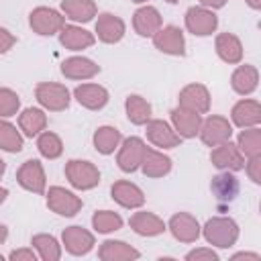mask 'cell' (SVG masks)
I'll list each match as a JSON object with an SVG mask.
<instances>
[{
  "instance_id": "cell-1",
  "label": "cell",
  "mask_w": 261,
  "mask_h": 261,
  "mask_svg": "<svg viewBox=\"0 0 261 261\" xmlns=\"http://www.w3.org/2000/svg\"><path fill=\"white\" fill-rule=\"evenodd\" d=\"M208 245L218 249H228L239 239V224L230 216H214L208 218L200 232Z\"/></svg>"
},
{
  "instance_id": "cell-2",
  "label": "cell",
  "mask_w": 261,
  "mask_h": 261,
  "mask_svg": "<svg viewBox=\"0 0 261 261\" xmlns=\"http://www.w3.org/2000/svg\"><path fill=\"white\" fill-rule=\"evenodd\" d=\"M65 177L75 190H92L100 184V169L92 161L69 159L65 163Z\"/></svg>"
},
{
  "instance_id": "cell-3",
  "label": "cell",
  "mask_w": 261,
  "mask_h": 261,
  "mask_svg": "<svg viewBox=\"0 0 261 261\" xmlns=\"http://www.w3.org/2000/svg\"><path fill=\"white\" fill-rule=\"evenodd\" d=\"M35 98L37 102L51 112H61L69 106L71 102V94L63 84H55V82H41L35 88Z\"/></svg>"
},
{
  "instance_id": "cell-4",
  "label": "cell",
  "mask_w": 261,
  "mask_h": 261,
  "mask_svg": "<svg viewBox=\"0 0 261 261\" xmlns=\"http://www.w3.org/2000/svg\"><path fill=\"white\" fill-rule=\"evenodd\" d=\"M29 24L31 29L41 35V37H51L55 33H59L63 27H65V16L55 10V8H49V6H37L31 10L29 14Z\"/></svg>"
},
{
  "instance_id": "cell-5",
  "label": "cell",
  "mask_w": 261,
  "mask_h": 261,
  "mask_svg": "<svg viewBox=\"0 0 261 261\" xmlns=\"http://www.w3.org/2000/svg\"><path fill=\"white\" fill-rule=\"evenodd\" d=\"M200 141L206 147H216L224 141H230L232 137V122L220 114H210L208 118L202 120L200 130H198Z\"/></svg>"
},
{
  "instance_id": "cell-6",
  "label": "cell",
  "mask_w": 261,
  "mask_h": 261,
  "mask_svg": "<svg viewBox=\"0 0 261 261\" xmlns=\"http://www.w3.org/2000/svg\"><path fill=\"white\" fill-rule=\"evenodd\" d=\"M45 194H47V208L59 216H65V218L75 216L84 206L80 196H75L73 192H69L61 186H51Z\"/></svg>"
},
{
  "instance_id": "cell-7",
  "label": "cell",
  "mask_w": 261,
  "mask_h": 261,
  "mask_svg": "<svg viewBox=\"0 0 261 261\" xmlns=\"http://www.w3.org/2000/svg\"><path fill=\"white\" fill-rule=\"evenodd\" d=\"M147 145L143 139L139 137H126L124 141H120L118 145V153H116V163L124 173H133L141 167L143 157H145Z\"/></svg>"
},
{
  "instance_id": "cell-8",
  "label": "cell",
  "mask_w": 261,
  "mask_h": 261,
  "mask_svg": "<svg viewBox=\"0 0 261 261\" xmlns=\"http://www.w3.org/2000/svg\"><path fill=\"white\" fill-rule=\"evenodd\" d=\"M184 22H186V29L196 35V37H208L216 31L218 27V16L214 10L206 8V6H192L186 10V16H184Z\"/></svg>"
},
{
  "instance_id": "cell-9",
  "label": "cell",
  "mask_w": 261,
  "mask_h": 261,
  "mask_svg": "<svg viewBox=\"0 0 261 261\" xmlns=\"http://www.w3.org/2000/svg\"><path fill=\"white\" fill-rule=\"evenodd\" d=\"M16 181L22 190L33 192V194H45L47 188V175L39 159H27L18 171H16Z\"/></svg>"
},
{
  "instance_id": "cell-10",
  "label": "cell",
  "mask_w": 261,
  "mask_h": 261,
  "mask_svg": "<svg viewBox=\"0 0 261 261\" xmlns=\"http://www.w3.org/2000/svg\"><path fill=\"white\" fill-rule=\"evenodd\" d=\"M96 245V239L90 230H86L84 226H67L63 232H61V247L69 253V255H75V257H82V255H88Z\"/></svg>"
},
{
  "instance_id": "cell-11",
  "label": "cell",
  "mask_w": 261,
  "mask_h": 261,
  "mask_svg": "<svg viewBox=\"0 0 261 261\" xmlns=\"http://www.w3.org/2000/svg\"><path fill=\"white\" fill-rule=\"evenodd\" d=\"M153 45L155 49H159L165 55H173V57H181L186 53V39L179 27L167 24L161 27L155 35H153Z\"/></svg>"
},
{
  "instance_id": "cell-12",
  "label": "cell",
  "mask_w": 261,
  "mask_h": 261,
  "mask_svg": "<svg viewBox=\"0 0 261 261\" xmlns=\"http://www.w3.org/2000/svg\"><path fill=\"white\" fill-rule=\"evenodd\" d=\"M210 161H212L214 167H218L222 171H239L245 165L243 153L239 151L237 143H230V141H224V143L212 147Z\"/></svg>"
},
{
  "instance_id": "cell-13",
  "label": "cell",
  "mask_w": 261,
  "mask_h": 261,
  "mask_svg": "<svg viewBox=\"0 0 261 261\" xmlns=\"http://www.w3.org/2000/svg\"><path fill=\"white\" fill-rule=\"evenodd\" d=\"M167 228L173 234V239L179 243H196L200 239V232H202V226L196 220V216H192L188 212H175L169 218Z\"/></svg>"
},
{
  "instance_id": "cell-14",
  "label": "cell",
  "mask_w": 261,
  "mask_h": 261,
  "mask_svg": "<svg viewBox=\"0 0 261 261\" xmlns=\"http://www.w3.org/2000/svg\"><path fill=\"white\" fill-rule=\"evenodd\" d=\"M177 106L188 108L198 114H206L210 110V92L204 84H188L179 90Z\"/></svg>"
},
{
  "instance_id": "cell-15",
  "label": "cell",
  "mask_w": 261,
  "mask_h": 261,
  "mask_svg": "<svg viewBox=\"0 0 261 261\" xmlns=\"http://www.w3.org/2000/svg\"><path fill=\"white\" fill-rule=\"evenodd\" d=\"M145 126H147V128H145L147 139H149L155 147H159V149H173V147H179L181 137L173 130V126H171L167 120L151 118Z\"/></svg>"
},
{
  "instance_id": "cell-16",
  "label": "cell",
  "mask_w": 261,
  "mask_h": 261,
  "mask_svg": "<svg viewBox=\"0 0 261 261\" xmlns=\"http://www.w3.org/2000/svg\"><path fill=\"white\" fill-rule=\"evenodd\" d=\"M169 118H171V126L173 130L181 137V139H194L200 130V124H202V114L198 112H192L188 108H181V106H175L171 112H169Z\"/></svg>"
},
{
  "instance_id": "cell-17",
  "label": "cell",
  "mask_w": 261,
  "mask_h": 261,
  "mask_svg": "<svg viewBox=\"0 0 261 261\" xmlns=\"http://www.w3.org/2000/svg\"><path fill=\"white\" fill-rule=\"evenodd\" d=\"M110 196L112 200L122 206V208H128V210H135V208H141L145 204V194L143 190L133 184V181H126V179H118L112 184L110 188Z\"/></svg>"
},
{
  "instance_id": "cell-18",
  "label": "cell",
  "mask_w": 261,
  "mask_h": 261,
  "mask_svg": "<svg viewBox=\"0 0 261 261\" xmlns=\"http://www.w3.org/2000/svg\"><path fill=\"white\" fill-rule=\"evenodd\" d=\"M126 33V24L120 16L112 14V12H102L98 14V20H96V37L102 41V43H108V45H114L118 43Z\"/></svg>"
},
{
  "instance_id": "cell-19",
  "label": "cell",
  "mask_w": 261,
  "mask_h": 261,
  "mask_svg": "<svg viewBox=\"0 0 261 261\" xmlns=\"http://www.w3.org/2000/svg\"><path fill=\"white\" fill-rule=\"evenodd\" d=\"M230 120L239 128L257 126L261 122V104L255 98H243L239 100L230 110Z\"/></svg>"
},
{
  "instance_id": "cell-20",
  "label": "cell",
  "mask_w": 261,
  "mask_h": 261,
  "mask_svg": "<svg viewBox=\"0 0 261 261\" xmlns=\"http://www.w3.org/2000/svg\"><path fill=\"white\" fill-rule=\"evenodd\" d=\"M161 27H163V20H161V14H159V10L155 6L145 4V6L135 10V14H133V29H135L137 35L153 37Z\"/></svg>"
},
{
  "instance_id": "cell-21",
  "label": "cell",
  "mask_w": 261,
  "mask_h": 261,
  "mask_svg": "<svg viewBox=\"0 0 261 261\" xmlns=\"http://www.w3.org/2000/svg\"><path fill=\"white\" fill-rule=\"evenodd\" d=\"M73 98L77 100L80 106L88 110H100L108 104V90L100 84H80L73 90Z\"/></svg>"
},
{
  "instance_id": "cell-22",
  "label": "cell",
  "mask_w": 261,
  "mask_h": 261,
  "mask_svg": "<svg viewBox=\"0 0 261 261\" xmlns=\"http://www.w3.org/2000/svg\"><path fill=\"white\" fill-rule=\"evenodd\" d=\"M61 73L67 80H90L100 73V65L88 57L73 55L61 61Z\"/></svg>"
},
{
  "instance_id": "cell-23",
  "label": "cell",
  "mask_w": 261,
  "mask_h": 261,
  "mask_svg": "<svg viewBox=\"0 0 261 261\" xmlns=\"http://www.w3.org/2000/svg\"><path fill=\"white\" fill-rule=\"evenodd\" d=\"M128 224H130V228L139 237H157V234H161V232L167 230V224L163 222V218H159L157 214L147 212V210L135 212L128 218Z\"/></svg>"
},
{
  "instance_id": "cell-24",
  "label": "cell",
  "mask_w": 261,
  "mask_h": 261,
  "mask_svg": "<svg viewBox=\"0 0 261 261\" xmlns=\"http://www.w3.org/2000/svg\"><path fill=\"white\" fill-rule=\"evenodd\" d=\"M59 43L69 51H82L96 43V35L77 24H65L59 31Z\"/></svg>"
},
{
  "instance_id": "cell-25",
  "label": "cell",
  "mask_w": 261,
  "mask_h": 261,
  "mask_svg": "<svg viewBox=\"0 0 261 261\" xmlns=\"http://www.w3.org/2000/svg\"><path fill=\"white\" fill-rule=\"evenodd\" d=\"M214 49H216V55L224 63H228V65H237V63L243 61V43L232 33H220V35H216Z\"/></svg>"
},
{
  "instance_id": "cell-26",
  "label": "cell",
  "mask_w": 261,
  "mask_h": 261,
  "mask_svg": "<svg viewBox=\"0 0 261 261\" xmlns=\"http://www.w3.org/2000/svg\"><path fill=\"white\" fill-rule=\"evenodd\" d=\"M230 86L239 96H249L259 86V71L255 65H239L230 75Z\"/></svg>"
},
{
  "instance_id": "cell-27",
  "label": "cell",
  "mask_w": 261,
  "mask_h": 261,
  "mask_svg": "<svg viewBox=\"0 0 261 261\" xmlns=\"http://www.w3.org/2000/svg\"><path fill=\"white\" fill-rule=\"evenodd\" d=\"M147 177H163L171 171V157L165 155L163 151L159 149H149L145 151V157H143V163L139 167Z\"/></svg>"
},
{
  "instance_id": "cell-28",
  "label": "cell",
  "mask_w": 261,
  "mask_h": 261,
  "mask_svg": "<svg viewBox=\"0 0 261 261\" xmlns=\"http://www.w3.org/2000/svg\"><path fill=\"white\" fill-rule=\"evenodd\" d=\"M98 257L102 261H133V259H139L141 253L135 247H130L128 243H124V241L108 239V241H104L100 245Z\"/></svg>"
},
{
  "instance_id": "cell-29",
  "label": "cell",
  "mask_w": 261,
  "mask_h": 261,
  "mask_svg": "<svg viewBox=\"0 0 261 261\" xmlns=\"http://www.w3.org/2000/svg\"><path fill=\"white\" fill-rule=\"evenodd\" d=\"M47 128V114L41 108H24L18 114V130L24 137H37Z\"/></svg>"
},
{
  "instance_id": "cell-30",
  "label": "cell",
  "mask_w": 261,
  "mask_h": 261,
  "mask_svg": "<svg viewBox=\"0 0 261 261\" xmlns=\"http://www.w3.org/2000/svg\"><path fill=\"white\" fill-rule=\"evenodd\" d=\"M210 190L218 202H232L239 196V179L232 175V171H222L212 177Z\"/></svg>"
},
{
  "instance_id": "cell-31",
  "label": "cell",
  "mask_w": 261,
  "mask_h": 261,
  "mask_svg": "<svg viewBox=\"0 0 261 261\" xmlns=\"http://www.w3.org/2000/svg\"><path fill=\"white\" fill-rule=\"evenodd\" d=\"M61 12L73 22H90L98 14L94 0H61Z\"/></svg>"
},
{
  "instance_id": "cell-32",
  "label": "cell",
  "mask_w": 261,
  "mask_h": 261,
  "mask_svg": "<svg viewBox=\"0 0 261 261\" xmlns=\"http://www.w3.org/2000/svg\"><path fill=\"white\" fill-rule=\"evenodd\" d=\"M92 141H94V149H96L98 153L110 155V153H114V151L118 149V145H120V141H122V135H120V130H118L116 126L104 124V126H98V128L94 130Z\"/></svg>"
},
{
  "instance_id": "cell-33",
  "label": "cell",
  "mask_w": 261,
  "mask_h": 261,
  "mask_svg": "<svg viewBox=\"0 0 261 261\" xmlns=\"http://www.w3.org/2000/svg\"><path fill=\"white\" fill-rule=\"evenodd\" d=\"M124 110H126V118L137 126H143V124H147L151 120V104L139 94L126 96Z\"/></svg>"
},
{
  "instance_id": "cell-34",
  "label": "cell",
  "mask_w": 261,
  "mask_h": 261,
  "mask_svg": "<svg viewBox=\"0 0 261 261\" xmlns=\"http://www.w3.org/2000/svg\"><path fill=\"white\" fill-rule=\"evenodd\" d=\"M31 245L33 249L37 251V255L43 259V261H59L61 259V245L59 241L53 237V234H47V232H39L31 239Z\"/></svg>"
},
{
  "instance_id": "cell-35",
  "label": "cell",
  "mask_w": 261,
  "mask_h": 261,
  "mask_svg": "<svg viewBox=\"0 0 261 261\" xmlns=\"http://www.w3.org/2000/svg\"><path fill=\"white\" fill-rule=\"evenodd\" d=\"M237 147L243 153V157H255L261 155V130L259 126H249L243 128L237 137Z\"/></svg>"
},
{
  "instance_id": "cell-36",
  "label": "cell",
  "mask_w": 261,
  "mask_h": 261,
  "mask_svg": "<svg viewBox=\"0 0 261 261\" xmlns=\"http://www.w3.org/2000/svg\"><path fill=\"white\" fill-rule=\"evenodd\" d=\"M92 226L100 234L116 232V230L122 228V216L118 212H114V210H98L92 216Z\"/></svg>"
},
{
  "instance_id": "cell-37",
  "label": "cell",
  "mask_w": 261,
  "mask_h": 261,
  "mask_svg": "<svg viewBox=\"0 0 261 261\" xmlns=\"http://www.w3.org/2000/svg\"><path fill=\"white\" fill-rule=\"evenodd\" d=\"M0 149L8 153H18L22 149V133L6 118H0Z\"/></svg>"
},
{
  "instance_id": "cell-38",
  "label": "cell",
  "mask_w": 261,
  "mask_h": 261,
  "mask_svg": "<svg viewBox=\"0 0 261 261\" xmlns=\"http://www.w3.org/2000/svg\"><path fill=\"white\" fill-rule=\"evenodd\" d=\"M37 149L45 159H57L63 153V141L59 139V135L43 130L37 135Z\"/></svg>"
},
{
  "instance_id": "cell-39",
  "label": "cell",
  "mask_w": 261,
  "mask_h": 261,
  "mask_svg": "<svg viewBox=\"0 0 261 261\" xmlns=\"http://www.w3.org/2000/svg\"><path fill=\"white\" fill-rule=\"evenodd\" d=\"M20 110V98L10 88H0V118H10L18 114Z\"/></svg>"
},
{
  "instance_id": "cell-40",
  "label": "cell",
  "mask_w": 261,
  "mask_h": 261,
  "mask_svg": "<svg viewBox=\"0 0 261 261\" xmlns=\"http://www.w3.org/2000/svg\"><path fill=\"white\" fill-rule=\"evenodd\" d=\"M243 167H245V171H247V175L253 184H261V155L247 157Z\"/></svg>"
},
{
  "instance_id": "cell-41",
  "label": "cell",
  "mask_w": 261,
  "mask_h": 261,
  "mask_svg": "<svg viewBox=\"0 0 261 261\" xmlns=\"http://www.w3.org/2000/svg\"><path fill=\"white\" fill-rule=\"evenodd\" d=\"M186 261H218V253L210 247H198L190 253H186Z\"/></svg>"
},
{
  "instance_id": "cell-42",
  "label": "cell",
  "mask_w": 261,
  "mask_h": 261,
  "mask_svg": "<svg viewBox=\"0 0 261 261\" xmlns=\"http://www.w3.org/2000/svg\"><path fill=\"white\" fill-rule=\"evenodd\" d=\"M10 261H35L37 259V251L33 247H22V249H14L8 255Z\"/></svg>"
},
{
  "instance_id": "cell-43",
  "label": "cell",
  "mask_w": 261,
  "mask_h": 261,
  "mask_svg": "<svg viewBox=\"0 0 261 261\" xmlns=\"http://www.w3.org/2000/svg\"><path fill=\"white\" fill-rule=\"evenodd\" d=\"M14 45H16V37L8 29L0 27V53H8Z\"/></svg>"
},
{
  "instance_id": "cell-44",
  "label": "cell",
  "mask_w": 261,
  "mask_h": 261,
  "mask_svg": "<svg viewBox=\"0 0 261 261\" xmlns=\"http://www.w3.org/2000/svg\"><path fill=\"white\" fill-rule=\"evenodd\" d=\"M228 0H200V6H206L210 10H216V8H222Z\"/></svg>"
},
{
  "instance_id": "cell-45",
  "label": "cell",
  "mask_w": 261,
  "mask_h": 261,
  "mask_svg": "<svg viewBox=\"0 0 261 261\" xmlns=\"http://www.w3.org/2000/svg\"><path fill=\"white\" fill-rule=\"evenodd\" d=\"M239 259H251V261H261V257L257 253H237L232 255V261H239Z\"/></svg>"
},
{
  "instance_id": "cell-46",
  "label": "cell",
  "mask_w": 261,
  "mask_h": 261,
  "mask_svg": "<svg viewBox=\"0 0 261 261\" xmlns=\"http://www.w3.org/2000/svg\"><path fill=\"white\" fill-rule=\"evenodd\" d=\"M6 239H8V228H6V226L0 222V245H2Z\"/></svg>"
},
{
  "instance_id": "cell-47",
  "label": "cell",
  "mask_w": 261,
  "mask_h": 261,
  "mask_svg": "<svg viewBox=\"0 0 261 261\" xmlns=\"http://www.w3.org/2000/svg\"><path fill=\"white\" fill-rule=\"evenodd\" d=\"M247 4H249V8H253V10H259L261 8V0H245Z\"/></svg>"
},
{
  "instance_id": "cell-48",
  "label": "cell",
  "mask_w": 261,
  "mask_h": 261,
  "mask_svg": "<svg viewBox=\"0 0 261 261\" xmlns=\"http://www.w3.org/2000/svg\"><path fill=\"white\" fill-rule=\"evenodd\" d=\"M6 196H8V190H6V188H2V186H0V206H2V204H4V200H6Z\"/></svg>"
},
{
  "instance_id": "cell-49",
  "label": "cell",
  "mask_w": 261,
  "mask_h": 261,
  "mask_svg": "<svg viewBox=\"0 0 261 261\" xmlns=\"http://www.w3.org/2000/svg\"><path fill=\"white\" fill-rule=\"evenodd\" d=\"M4 171H6V163H4V159L0 157V177L4 175Z\"/></svg>"
},
{
  "instance_id": "cell-50",
  "label": "cell",
  "mask_w": 261,
  "mask_h": 261,
  "mask_svg": "<svg viewBox=\"0 0 261 261\" xmlns=\"http://www.w3.org/2000/svg\"><path fill=\"white\" fill-rule=\"evenodd\" d=\"M130 2H135V4H145V2H149V0H130Z\"/></svg>"
},
{
  "instance_id": "cell-51",
  "label": "cell",
  "mask_w": 261,
  "mask_h": 261,
  "mask_svg": "<svg viewBox=\"0 0 261 261\" xmlns=\"http://www.w3.org/2000/svg\"><path fill=\"white\" fill-rule=\"evenodd\" d=\"M165 2H169V4H175V2H179V0H165Z\"/></svg>"
},
{
  "instance_id": "cell-52",
  "label": "cell",
  "mask_w": 261,
  "mask_h": 261,
  "mask_svg": "<svg viewBox=\"0 0 261 261\" xmlns=\"http://www.w3.org/2000/svg\"><path fill=\"white\" fill-rule=\"evenodd\" d=\"M2 259H4V257H2V253H0V261H2Z\"/></svg>"
}]
</instances>
